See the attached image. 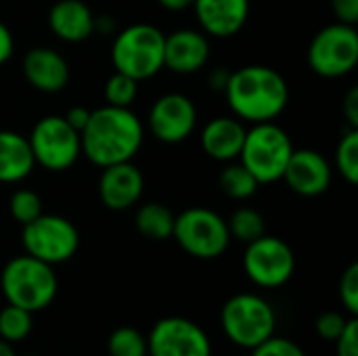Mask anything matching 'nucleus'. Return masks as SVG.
<instances>
[{"mask_svg":"<svg viewBox=\"0 0 358 356\" xmlns=\"http://www.w3.org/2000/svg\"><path fill=\"white\" fill-rule=\"evenodd\" d=\"M0 356H17L13 350V344L4 342L2 338H0Z\"/></svg>","mask_w":358,"mask_h":356,"instance_id":"40","label":"nucleus"},{"mask_svg":"<svg viewBox=\"0 0 358 356\" xmlns=\"http://www.w3.org/2000/svg\"><path fill=\"white\" fill-rule=\"evenodd\" d=\"M138 94V82L126 73H111L105 82V101L113 107H130L136 101Z\"/></svg>","mask_w":358,"mask_h":356,"instance_id":"28","label":"nucleus"},{"mask_svg":"<svg viewBox=\"0 0 358 356\" xmlns=\"http://www.w3.org/2000/svg\"><path fill=\"white\" fill-rule=\"evenodd\" d=\"M63 118L67 120V124H69L71 128H76L78 132H82V128L86 126V122H88V118H90V109L78 105V107H71Z\"/></svg>","mask_w":358,"mask_h":356,"instance_id":"37","label":"nucleus"},{"mask_svg":"<svg viewBox=\"0 0 358 356\" xmlns=\"http://www.w3.org/2000/svg\"><path fill=\"white\" fill-rule=\"evenodd\" d=\"M195 17L206 36L231 38L250 17V0H193Z\"/></svg>","mask_w":358,"mask_h":356,"instance_id":"17","label":"nucleus"},{"mask_svg":"<svg viewBox=\"0 0 358 356\" xmlns=\"http://www.w3.org/2000/svg\"><path fill=\"white\" fill-rule=\"evenodd\" d=\"M227 227H229L231 239L243 241L245 245L266 233L264 216L254 208H237L227 220Z\"/></svg>","mask_w":358,"mask_h":356,"instance_id":"24","label":"nucleus"},{"mask_svg":"<svg viewBox=\"0 0 358 356\" xmlns=\"http://www.w3.org/2000/svg\"><path fill=\"white\" fill-rule=\"evenodd\" d=\"M36 166L29 141L15 130H0V183H21Z\"/></svg>","mask_w":358,"mask_h":356,"instance_id":"21","label":"nucleus"},{"mask_svg":"<svg viewBox=\"0 0 358 356\" xmlns=\"http://www.w3.org/2000/svg\"><path fill=\"white\" fill-rule=\"evenodd\" d=\"M252 356H306V353L292 340L273 336L252 350Z\"/></svg>","mask_w":358,"mask_h":356,"instance_id":"31","label":"nucleus"},{"mask_svg":"<svg viewBox=\"0 0 358 356\" xmlns=\"http://www.w3.org/2000/svg\"><path fill=\"white\" fill-rule=\"evenodd\" d=\"M174 218L176 216L172 214V210L168 206L149 201L138 208V212L134 216V227L143 237H147L151 241H166L172 237Z\"/></svg>","mask_w":358,"mask_h":356,"instance_id":"22","label":"nucleus"},{"mask_svg":"<svg viewBox=\"0 0 358 356\" xmlns=\"http://www.w3.org/2000/svg\"><path fill=\"white\" fill-rule=\"evenodd\" d=\"M331 178L334 168L323 153L315 149H294L281 180L302 197H319L329 189Z\"/></svg>","mask_w":358,"mask_h":356,"instance_id":"14","label":"nucleus"},{"mask_svg":"<svg viewBox=\"0 0 358 356\" xmlns=\"http://www.w3.org/2000/svg\"><path fill=\"white\" fill-rule=\"evenodd\" d=\"M344 115L348 128H358V88H350L344 97Z\"/></svg>","mask_w":358,"mask_h":356,"instance_id":"36","label":"nucleus"},{"mask_svg":"<svg viewBox=\"0 0 358 356\" xmlns=\"http://www.w3.org/2000/svg\"><path fill=\"white\" fill-rule=\"evenodd\" d=\"M210 50V40L201 29H176L164 40V67L180 76L195 73L208 65Z\"/></svg>","mask_w":358,"mask_h":356,"instance_id":"15","label":"nucleus"},{"mask_svg":"<svg viewBox=\"0 0 358 356\" xmlns=\"http://www.w3.org/2000/svg\"><path fill=\"white\" fill-rule=\"evenodd\" d=\"M147 122L151 134L157 141L176 145L193 134L197 126V107L187 94L168 92L151 105Z\"/></svg>","mask_w":358,"mask_h":356,"instance_id":"13","label":"nucleus"},{"mask_svg":"<svg viewBox=\"0 0 358 356\" xmlns=\"http://www.w3.org/2000/svg\"><path fill=\"white\" fill-rule=\"evenodd\" d=\"M0 290L6 304L19 306L34 315L52 304L59 292V279L55 266L23 254L4 264L0 273Z\"/></svg>","mask_w":358,"mask_h":356,"instance_id":"3","label":"nucleus"},{"mask_svg":"<svg viewBox=\"0 0 358 356\" xmlns=\"http://www.w3.org/2000/svg\"><path fill=\"white\" fill-rule=\"evenodd\" d=\"M147 356H212V344L197 323L185 317H166L147 336Z\"/></svg>","mask_w":358,"mask_h":356,"instance_id":"12","label":"nucleus"},{"mask_svg":"<svg viewBox=\"0 0 358 356\" xmlns=\"http://www.w3.org/2000/svg\"><path fill=\"white\" fill-rule=\"evenodd\" d=\"M218 187L227 197L245 201L258 191L260 183L252 176V172L241 162H229V166L218 176Z\"/></svg>","mask_w":358,"mask_h":356,"instance_id":"23","label":"nucleus"},{"mask_svg":"<svg viewBox=\"0 0 358 356\" xmlns=\"http://www.w3.org/2000/svg\"><path fill=\"white\" fill-rule=\"evenodd\" d=\"M308 65L321 78H344L358 65L357 25L331 23L315 34L308 44Z\"/></svg>","mask_w":358,"mask_h":356,"instance_id":"8","label":"nucleus"},{"mask_svg":"<svg viewBox=\"0 0 358 356\" xmlns=\"http://www.w3.org/2000/svg\"><path fill=\"white\" fill-rule=\"evenodd\" d=\"M172 237L193 258H220L231 243L227 220L210 208H189L174 218Z\"/></svg>","mask_w":358,"mask_h":356,"instance_id":"7","label":"nucleus"},{"mask_svg":"<svg viewBox=\"0 0 358 356\" xmlns=\"http://www.w3.org/2000/svg\"><path fill=\"white\" fill-rule=\"evenodd\" d=\"M143 138L145 130L136 113L130 107L113 105L90 111V118L80 132L82 155L99 168L132 162L143 147Z\"/></svg>","mask_w":358,"mask_h":356,"instance_id":"1","label":"nucleus"},{"mask_svg":"<svg viewBox=\"0 0 358 356\" xmlns=\"http://www.w3.org/2000/svg\"><path fill=\"white\" fill-rule=\"evenodd\" d=\"M164 40L166 34L151 23H132L122 29L111 44V63L115 71L149 80L164 69Z\"/></svg>","mask_w":358,"mask_h":356,"instance_id":"4","label":"nucleus"},{"mask_svg":"<svg viewBox=\"0 0 358 356\" xmlns=\"http://www.w3.org/2000/svg\"><path fill=\"white\" fill-rule=\"evenodd\" d=\"M346 323H348V319H346L344 315H340V313H336V311H327V313H321V315L317 317L315 329H317L319 338H323V340H327V342H336L338 336L344 332Z\"/></svg>","mask_w":358,"mask_h":356,"instance_id":"32","label":"nucleus"},{"mask_svg":"<svg viewBox=\"0 0 358 356\" xmlns=\"http://www.w3.org/2000/svg\"><path fill=\"white\" fill-rule=\"evenodd\" d=\"M331 8L340 23H358V0H331Z\"/></svg>","mask_w":358,"mask_h":356,"instance_id":"34","label":"nucleus"},{"mask_svg":"<svg viewBox=\"0 0 358 356\" xmlns=\"http://www.w3.org/2000/svg\"><path fill=\"white\" fill-rule=\"evenodd\" d=\"M243 271L254 285L262 290H277L294 277L296 254L283 239L264 233L248 243Z\"/></svg>","mask_w":358,"mask_h":356,"instance_id":"11","label":"nucleus"},{"mask_svg":"<svg viewBox=\"0 0 358 356\" xmlns=\"http://www.w3.org/2000/svg\"><path fill=\"white\" fill-rule=\"evenodd\" d=\"M164 8H168V10H174V13H178V10H185V8H191L193 6V0H157Z\"/></svg>","mask_w":358,"mask_h":356,"instance_id":"39","label":"nucleus"},{"mask_svg":"<svg viewBox=\"0 0 358 356\" xmlns=\"http://www.w3.org/2000/svg\"><path fill=\"white\" fill-rule=\"evenodd\" d=\"M292 153L294 143L289 134L275 122H262L245 130L239 162L260 185H268L283 178Z\"/></svg>","mask_w":358,"mask_h":356,"instance_id":"5","label":"nucleus"},{"mask_svg":"<svg viewBox=\"0 0 358 356\" xmlns=\"http://www.w3.org/2000/svg\"><path fill=\"white\" fill-rule=\"evenodd\" d=\"M34 327V319L29 311H23L19 306L6 304L0 311V338L8 344L23 342Z\"/></svg>","mask_w":358,"mask_h":356,"instance_id":"25","label":"nucleus"},{"mask_svg":"<svg viewBox=\"0 0 358 356\" xmlns=\"http://www.w3.org/2000/svg\"><path fill=\"white\" fill-rule=\"evenodd\" d=\"M94 17L84 0H57L48 10V27L59 40L80 44L94 34Z\"/></svg>","mask_w":358,"mask_h":356,"instance_id":"20","label":"nucleus"},{"mask_svg":"<svg viewBox=\"0 0 358 356\" xmlns=\"http://www.w3.org/2000/svg\"><path fill=\"white\" fill-rule=\"evenodd\" d=\"M15 52V38L13 31L4 21H0V65H4Z\"/></svg>","mask_w":358,"mask_h":356,"instance_id":"35","label":"nucleus"},{"mask_svg":"<svg viewBox=\"0 0 358 356\" xmlns=\"http://www.w3.org/2000/svg\"><path fill=\"white\" fill-rule=\"evenodd\" d=\"M145 191V176L132 162L103 168L99 176V199L107 210L122 212L138 204Z\"/></svg>","mask_w":358,"mask_h":356,"instance_id":"16","label":"nucleus"},{"mask_svg":"<svg viewBox=\"0 0 358 356\" xmlns=\"http://www.w3.org/2000/svg\"><path fill=\"white\" fill-rule=\"evenodd\" d=\"M336 170L348 185L358 183V128H348L336 147Z\"/></svg>","mask_w":358,"mask_h":356,"instance_id":"26","label":"nucleus"},{"mask_svg":"<svg viewBox=\"0 0 358 356\" xmlns=\"http://www.w3.org/2000/svg\"><path fill=\"white\" fill-rule=\"evenodd\" d=\"M229 78H231V71L227 67H216L210 71L208 76V84L214 92H224L227 84H229Z\"/></svg>","mask_w":358,"mask_h":356,"instance_id":"38","label":"nucleus"},{"mask_svg":"<svg viewBox=\"0 0 358 356\" xmlns=\"http://www.w3.org/2000/svg\"><path fill=\"white\" fill-rule=\"evenodd\" d=\"M34 159L48 172L69 170L82 155L80 132L63 115H46L36 122L27 136Z\"/></svg>","mask_w":358,"mask_h":356,"instance_id":"10","label":"nucleus"},{"mask_svg":"<svg viewBox=\"0 0 358 356\" xmlns=\"http://www.w3.org/2000/svg\"><path fill=\"white\" fill-rule=\"evenodd\" d=\"M340 300L350 317L358 315V264L352 262L340 279Z\"/></svg>","mask_w":358,"mask_h":356,"instance_id":"30","label":"nucleus"},{"mask_svg":"<svg viewBox=\"0 0 358 356\" xmlns=\"http://www.w3.org/2000/svg\"><path fill=\"white\" fill-rule=\"evenodd\" d=\"M245 126L235 115H218L210 120L199 136L201 149L208 157L216 162H235L239 159L243 138H245Z\"/></svg>","mask_w":358,"mask_h":356,"instance_id":"19","label":"nucleus"},{"mask_svg":"<svg viewBox=\"0 0 358 356\" xmlns=\"http://www.w3.org/2000/svg\"><path fill=\"white\" fill-rule=\"evenodd\" d=\"M336 356H358V321L350 317L344 332L336 340Z\"/></svg>","mask_w":358,"mask_h":356,"instance_id":"33","label":"nucleus"},{"mask_svg":"<svg viewBox=\"0 0 358 356\" xmlns=\"http://www.w3.org/2000/svg\"><path fill=\"white\" fill-rule=\"evenodd\" d=\"M107 353L109 356H147V336L130 325L117 327L107 340Z\"/></svg>","mask_w":358,"mask_h":356,"instance_id":"27","label":"nucleus"},{"mask_svg":"<svg viewBox=\"0 0 358 356\" xmlns=\"http://www.w3.org/2000/svg\"><path fill=\"white\" fill-rule=\"evenodd\" d=\"M8 210H10V216L23 227L31 220H36L44 210H42V199L36 191L31 189H17L13 195H10V201H8Z\"/></svg>","mask_w":358,"mask_h":356,"instance_id":"29","label":"nucleus"},{"mask_svg":"<svg viewBox=\"0 0 358 356\" xmlns=\"http://www.w3.org/2000/svg\"><path fill=\"white\" fill-rule=\"evenodd\" d=\"M222 94L235 118L248 124L275 122L289 103L287 80L268 65H245L231 71Z\"/></svg>","mask_w":358,"mask_h":356,"instance_id":"2","label":"nucleus"},{"mask_svg":"<svg viewBox=\"0 0 358 356\" xmlns=\"http://www.w3.org/2000/svg\"><path fill=\"white\" fill-rule=\"evenodd\" d=\"M220 325L233 344L245 350H254L275 336L277 315L268 300L262 296L235 294L224 302L220 311Z\"/></svg>","mask_w":358,"mask_h":356,"instance_id":"6","label":"nucleus"},{"mask_svg":"<svg viewBox=\"0 0 358 356\" xmlns=\"http://www.w3.org/2000/svg\"><path fill=\"white\" fill-rule=\"evenodd\" d=\"M21 243L25 254L57 266L76 256L80 248V233L65 216L42 212L36 220L23 225Z\"/></svg>","mask_w":358,"mask_h":356,"instance_id":"9","label":"nucleus"},{"mask_svg":"<svg viewBox=\"0 0 358 356\" xmlns=\"http://www.w3.org/2000/svg\"><path fill=\"white\" fill-rule=\"evenodd\" d=\"M23 76L31 88L55 94L61 92L69 82V63L55 48L36 46L23 57Z\"/></svg>","mask_w":358,"mask_h":356,"instance_id":"18","label":"nucleus"}]
</instances>
